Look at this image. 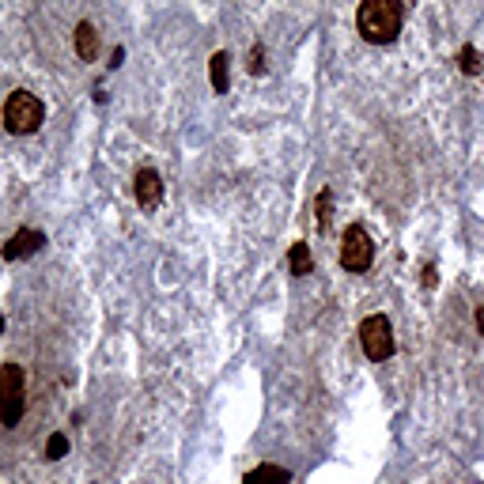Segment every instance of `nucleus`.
<instances>
[{"label":"nucleus","instance_id":"9b49d317","mask_svg":"<svg viewBox=\"0 0 484 484\" xmlns=\"http://www.w3.org/2000/svg\"><path fill=\"white\" fill-rule=\"evenodd\" d=\"M288 265H292V273H295V277H307L310 269H315V262H310V250H307V242H295V246L288 250Z\"/></svg>","mask_w":484,"mask_h":484},{"label":"nucleus","instance_id":"ddd939ff","mask_svg":"<svg viewBox=\"0 0 484 484\" xmlns=\"http://www.w3.org/2000/svg\"><path fill=\"white\" fill-rule=\"evenodd\" d=\"M65 454H68V439L65 435H50V443H46V458H65Z\"/></svg>","mask_w":484,"mask_h":484},{"label":"nucleus","instance_id":"a211bd4d","mask_svg":"<svg viewBox=\"0 0 484 484\" xmlns=\"http://www.w3.org/2000/svg\"><path fill=\"white\" fill-rule=\"evenodd\" d=\"M0 333H4V318H0Z\"/></svg>","mask_w":484,"mask_h":484},{"label":"nucleus","instance_id":"f8f14e48","mask_svg":"<svg viewBox=\"0 0 484 484\" xmlns=\"http://www.w3.org/2000/svg\"><path fill=\"white\" fill-rule=\"evenodd\" d=\"M458 57H462L458 65H462V73H465V76H480V73H484V57L477 53V46H462Z\"/></svg>","mask_w":484,"mask_h":484},{"label":"nucleus","instance_id":"6e6552de","mask_svg":"<svg viewBox=\"0 0 484 484\" xmlns=\"http://www.w3.org/2000/svg\"><path fill=\"white\" fill-rule=\"evenodd\" d=\"M242 484H292V473H288V469H280V465H273V462H265L258 469H250Z\"/></svg>","mask_w":484,"mask_h":484},{"label":"nucleus","instance_id":"0eeeda50","mask_svg":"<svg viewBox=\"0 0 484 484\" xmlns=\"http://www.w3.org/2000/svg\"><path fill=\"white\" fill-rule=\"evenodd\" d=\"M42 242H46V235L27 231V227H23V231L12 235V242H4V250H0V254H4V262H20V258H27V254L42 250Z\"/></svg>","mask_w":484,"mask_h":484},{"label":"nucleus","instance_id":"f03ea898","mask_svg":"<svg viewBox=\"0 0 484 484\" xmlns=\"http://www.w3.org/2000/svg\"><path fill=\"white\" fill-rule=\"evenodd\" d=\"M27 412V375L20 363H0V424L16 428Z\"/></svg>","mask_w":484,"mask_h":484},{"label":"nucleus","instance_id":"9d476101","mask_svg":"<svg viewBox=\"0 0 484 484\" xmlns=\"http://www.w3.org/2000/svg\"><path fill=\"white\" fill-rule=\"evenodd\" d=\"M76 53L83 57V61H95V53H98V35H95L91 23H80V27H76Z\"/></svg>","mask_w":484,"mask_h":484},{"label":"nucleus","instance_id":"2eb2a0df","mask_svg":"<svg viewBox=\"0 0 484 484\" xmlns=\"http://www.w3.org/2000/svg\"><path fill=\"white\" fill-rule=\"evenodd\" d=\"M250 73H254V76H262V73H265V65H262V46H254V57H250Z\"/></svg>","mask_w":484,"mask_h":484},{"label":"nucleus","instance_id":"1a4fd4ad","mask_svg":"<svg viewBox=\"0 0 484 484\" xmlns=\"http://www.w3.org/2000/svg\"><path fill=\"white\" fill-rule=\"evenodd\" d=\"M227 65H231V57H227L223 50L220 53H212V61H208V76H212V88H216L220 95L231 88V80H227Z\"/></svg>","mask_w":484,"mask_h":484},{"label":"nucleus","instance_id":"4468645a","mask_svg":"<svg viewBox=\"0 0 484 484\" xmlns=\"http://www.w3.org/2000/svg\"><path fill=\"white\" fill-rule=\"evenodd\" d=\"M330 201H333V193L322 190V193H318V227L330 223Z\"/></svg>","mask_w":484,"mask_h":484},{"label":"nucleus","instance_id":"7ed1b4c3","mask_svg":"<svg viewBox=\"0 0 484 484\" xmlns=\"http://www.w3.org/2000/svg\"><path fill=\"white\" fill-rule=\"evenodd\" d=\"M42 121H46V106H42L38 95H31V91H12L8 95V103H4V129L12 137L35 133Z\"/></svg>","mask_w":484,"mask_h":484},{"label":"nucleus","instance_id":"20e7f679","mask_svg":"<svg viewBox=\"0 0 484 484\" xmlns=\"http://www.w3.org/2000/svg\"><path fill=\"white\" fill-rule=\"evenodd\" d=\"M360 345L367 352V360H375V363L390 360L394 355V325H390V318L386 315H367L360 322Z\"/></svg>","mask_w":484,"mask_h":484},{"label":"nucleus","instance_id":"f257e3e1","mask_svg":"<svg viewBox=\"0 0 484 484\" xmlns=\"http://www.w3.org/2000/svg\"><path fill=\"white\" fill-rule=\"evenodd\" d=\"M355 31L371 46H386L402 31V4H394V0H367V4L355 8Z\"/></svg>","mask_w":484,"mask_h":484},{"label":"nucleus","instance_id":"39448f33","mask_svg":"<svg viewBox=\"0 0 484 484\" xmlns=\"http://www.w3.org/2000/svg\"><path fill=\"white\" fill-rule=\"evenodd\" d=\"M371 262H375V242H371V235H367L360 223H352L348 231H345V238H340V265H345L348 273H367V269H371Z\"/></svg>","mask_w":484,"mask_h":484},{"label":"nucleus","instance_id":"dca6fc26","mask_svg":"<svg viewBox=\"0 0 484 484\" xmlns=\"http://www.w3.org/2000/svg\"><path fill=\"white\" fill-rule=\"evenodd\" d=\"M125 61V50H113V57H110V68H118Z\"/></svg>","mask_w":484,"mask_h":484},{"label":"nucleus","instance_id":"423d86ee","mask_svg":"<svg viewBox=\"0 0 484 484\" xmlns=\"http://www.w3.org/2000/svg\"><path fill=\"white\" fill-rule=\"evenodd\" d=\"M133 190H137V201L144 205V208H155V205L163 201V178L155 175L152 167H140V170H137Z\"/></svg>","mask_w":484,"mask_h":484},{"label":"nucleus","instance_id":"f3484780","mask_svg":"<svg viewBox=\"0 0 484 484\" xmlns=\"http://www.w3.org/2000/svg\"><path fill=\"white\" fill-rule=\"evenodd\" d=\"M477 330H480V333H484V307H480V310H477Z\"/></svg>","mask_w":484,"mask_h":484}]
</instances>
